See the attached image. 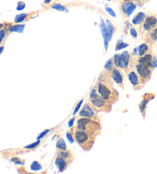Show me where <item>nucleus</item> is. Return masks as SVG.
I'll use <instances>...</instances> for the list:
<instances>
[{"label":"nucleus","instance_id":"c9c22d12","mask_svg":"<svg viewBox=\"0 0 157 174\" xmlns=\"http://www.w3.org/2000/svg\"><path fill=\"white\" fill-rule=\"evenodd\" d=\"M82 102H83V100H81V101H80V102H79V104H78V105H77V107H76V108H75V110H74V114H75V113H76L77 112V111H78L79 108H80V107H81V103H82Z\"/></svg>","mask_w":157,"mask_h":174},{"label":"nucleus","instance_id":"ddd939ff","mask_svg":"<svg viewBox=\"0 0 157 174\" xmlns=\"http://www.w3.org/2000/svg\"><path fill=\"white\" fill-rule=\"evenodd\" d=\"M56 156L58 157H62L63 159L66 160L68 161V163H71V162L74 160V153L71 151L70 150L68 149H66V150H57V153H56Z\"/></svg>","mask_w":157,"mask_h":174},{"label":"nucleus","instance_id":"dca6fc26","mask_svg":"<svg viewBox=\"0 0 157 174\" xmlns=\"http://www.w3.org/2000/svg\"><path fill=\"white\" fill-rule=\"evenodd\" d=\"M145 39L148 44L157 43V27L150 32L146 33Z\"/></svg>","mask_w":157,"mask_h":174},{"label":"nucleus","instance_id":"393cba45","mask_svg":"<svg viewBox=\"0 0 157 174\" xmlns=\"http://www.w3.org/2000/svg\"><path fill=\"white\" fill-rule=\"evenodd\" d=\"M128 45V44L125 43L124 41H118L117 43V45H116V50H120V49L126 48V47H127Z\"/></svg>","mask_w":157,"mask_h":174},{"label":"nucleus","instance_id":"4468645a","mask_svg":"<svg viewBox=\"0 0 157 174\" xmlns=\"http://www.w3.org/2000/svg\"><path fill=\"white\" fill-rule=\"evenodd\" d=\"M146 17V14L145 12H138L135 15V16L133 17V19H132V24L134 25L136 27H137L138 28H140V26L142 25V24L143 23L144 20Z\"/></svg>","mask_w":157,"mask_h":174},{"label":"nucleus","instance_id":"cd10ccee","mask_svg":"<svg viewBox=\"0 0 157 174\" xmlns=\"http://www.w3.org/2000/svg\"><path fill=\"white\" fill-rule=\"evenodd\" d=\"M66 137H67V138L69 140V141H70L71 143H73V142L74 141V135H73V133H72V131H71V130L70 131H67V133H66Z\"/></svg>","mask_w":157,"mask_h":174},{"label":"nucleus","instance_id":"7c9ffc66","mask_svg":"<svg viewBox=\"0 0 157 174\" xmlns=\"http://www.w3.org/2000/svg\"><path fill=\"white\" fill-rule=\"evenodd\" d=\"M5 35H6V30H5V29L0 30V44L2 43V41H3V39H5Z\"/></svg>","mask_w":157,"mask_h":174},{"label":"nucleus","instance_id":"58836bf2","mask_svg":"<svg viewBox=\"0 0 157 174\" xmlns=\"http://www.w3.org/2000/svg\"><path fill=\"white\" fill-rule=\"evenodd\" d=\"M72 123H74V118L71 119V120H70V122H69V127H72Z\"/></svg>","mask_w":157,"mask_h":174},{"label":"nucleus","instance_id":"f03ea898","mask_svg":"<svg viewBox=\"0 0 157 174\" xmlns=\"http://www.w3.org/2000/svg\"><path fill=\"white\" fill-rule=\"evenodd\" d=\"M74 135V140L83 148L84 150H90L94 145L96 137L94 135L90 134L87 131H81L76 127H73V128L71 129Z\"/></svg>","mask_w":157,"mask_h":174},{"label":"nucleus","instance_id":"7ed1b4c3","mask_svg":"<svg viewBox=\"0 0 157 174\" xmlns=\"http://www.w3.org/2000/svg\"><path fill=\"white\" fill-rule=\"evenodd\" d=\"M75 127L81 131H87L95 137H97V135L100 134L101 131L100 121L87 118L80 117V118H78V120L77 121Z\"/></svg>","mask_w":157,"mask_h":174},{"label":"nucleus","instance_id":"2eb2a0df","mask_svg":"<svg viewBox=\"0 0 157 174\" xmlns=\"http://www.w3.org/2000/svg\"><path fill=\"white\" fill-rule=\"evenodd\" d=\"M55 163L60 172L64 171V170L67 169V167H68V166L70 165V163H68L66 160L63 159V158L61 157H58V156H56Z\"/></svg>","mask_w":157,"mask_h":174},{"label":"nucleus","instance_id":"423d86ee","mask_svg":"<svg viewBox=\"0 0 157 174\" xmlns=\"http://www.w3.org/2000/svg\"><path fill=\"white\" fill-rule=\"evenodd\" d=\"M131 64L133 65V67L135 68L136 72H137L140 78L146 84L149 79L151 78L152 74H153V69L152 67H149L148 66L145 65L143 64H141L138 62L135 59H132Z\"/></svg>","mask_w":157,"mask_h":174},{"label":"nucleus","instance_id":"6ab92c4d","mask_svg":"<svg viewBox=\"0 0 157 174\" xmlns=\"http://www.w3.org/2000/svg\"><path fill=\"white\" fill-rule=\"evenodd\" d=\"M25 27V25L23 24L19 25V24H16V25H12L9 28V31L12 32H22L23 31H24V28Z\"/></svg>","mask_w":157,"mask_h":174},{"label":"nucleus","instance_id":"a19ab883","mask_svg":"<svg viewBox=\"0 0 157 174\" xmlns=\"http://www.w3.org/2000/svg\"><path fill=\"white\" fill-rule=\"evenodd\" d=\"M128 1H132V0H123V2H128Z\"/></svg>","mask_w":157,"mask_h":174},{"label":"nucleus","instance_id":"b1692460","mask_svg":"<svg viewBox=\"0 0 157 174\" xmlns=\"http://www.w3.org/2000/svg\"><path fill=\"white\" fill-rule=\"evenodd\" d=\"M41 140H38V141L35 142V143H33V144H29V145H27V146H25L24 147V149H26V150H32V149H34V148L37 147V146H38L40 145V144H41Z\"/></svg>","mask_w":157,"mask_h":174},{"label":"nucleus","instance_id":"ea45409f","mask_svg":"<svg viewBox=\"0 0 157 174\" xmlns=\"http://www.w3.org/2000/svg\"><path fill=\"white\" fill-rule=\"evenodd\" d=\"M2 27H3V24H2V23H1V24H0V30L2 29Z\"/></svg>","mask_w":157,"mask_h":174},{"label":"nucleus","instance_id":"aec40b11","mask_svg":"<svg viewBox=\"0 0 157 174\" xmlns=\"http://www.w3.org/2000/svg\"><path fill=\"white\" fill-rule=\"evenodd\" d=\"M29 16V14L27 13H22L19 14V15H17L15 18V23H21V22H23L25 20H26V19Z\"/></svg>","mask_w":157,"mask_h":174},{"label":"nucleus","instance_id":"79ce46f5","mask_svg":"<svg viewBox=\"0 0 157 174\" xmlns=\"http://www.w3.org/2000/svg\"><path fill=\"white\" fill-rule=\"evenodd\" d=\"M107 1H111V0H107Z\"/></svg>","mask_w":157,"mask_h":174},{"label":"nucleus","instance_id":"5701e85b","mask_svg":"<svg viewBox=\"0 0 157 174\" xmlns=\"http://www.w3.org/2000/svg\"><path fill=\"white\" fill-rule=\"evenodd\" d=\"M51 8L58 11H61V12H68V9L64 6L61 5V3H55V4L52 5Z\"/></svg>","mask_w":157,"mask_h":174},{"label":"nucleus","instance_id":"20e7f679","mask_svg":"<svg viewBox=\"0 0 157 174\" xmlns=\"http://www.w3.org/2000/svg\"><path fill=\"white\" fill-rule=\"evenodd\" d=\"M88 101L97 112L108 113L111 111V105H110L107 100H105L97 93L96 89H93L90 91Z\"/></svg>","mask_w":157,"mask_h":174},{"label":"nucleus","instance_id":"f3484780","mask_svg":"<svg viewBox=\"0 0 157 174\" xmlns=\"http://www.w3.org/2000/svg\"><path fill=\"white\" fill-rule=\"evenodd\" d=\"M149 52H150V48H149V45L147 42L141 44L137 48L138 56H143L144 54H146V53Z\"/></svg>","mask_w":157,"mask_h":174},{"label":"nucleus","instance_id":"39448f33","mask_svg":"<svg viewBox=\"0 0 157 174\" xmlns=\"http://www.w3.org/2000/svg\"><path fill=\"white\" fill-rule=\"evenodd\" d=\"M114 66L120 70L127 72V69L130 65L132 57L128 51H124L120 54H116L113 58Z\"/></svg>","mask_w":157,"mask_h":174},{"label":"nucleus","instance_id":"412c9836","mask_svg":"<svg viewBox=\"0 0 157 174\" xmlns=\"http://www.w3.org/2000/svg\"><path fill=\"white\" fill-rule=\"evenodd\" d=\"M31 170H33V171H38V170H41L42 169V166L41 164L39 161L35 160L34 161L32 165H31Z\"/></svg>","mask_w":157,"mask_h":174},{"label":"nucleus","instance_id":"4be33fe9","mask_svg":"<svg viewBox=\"0 0 157 174\" xmlns=\"http://www.w3.org/2000/svg\"><path fill=\"white\" fill-rule=\"evenodd\" d=\"M56 148H57L58 150H62L68 149L64 139L61 138V139L58 140V141L57 144H56Z\"/></svg>","mask_w":157,"mask_h":174},{"label":"nucleus","instance_id":"f8f14e48","mask_svg":"<svg viewBox=\"0 0 157 174\" xmlns=\"http://www.w3.org/2000/svg\"><path fill=\"white\" fill-rule=\"evenodd\" d=\"M100 27L101 32H102L103 38H104V40L105 50H107V48H108V42H109L110 40L111 39L112 35L110 33L109 30H108V28H107V25L105 24L102 19H100Z\"/></svg>","mask_w":157,"mask_h":174},{"label":"nucleus","instance_id":"6e6552de","mask_svg":"<svg viewBox=\"0 0 157 174\" xmlns=\"http://www.w3.org/2000/svg\"><path fill=\"white\" fill-rule=\"evenodd\" d=\"M79 117L81 118H87L90 119L100 121V119L97 114V111L92 107V105L87 100V102L85 103V105H84L83 107L79 112Z\"/></svg>","mask_w":157,"mask_h":174},{"label":"nucleus","instance_id":"4c0bfd02","mask_svg":"<svg viewBox=\"0 0 157 174\" xmlns=\"http://www.w3.org/2000/svg\"><path fill=\"white\" fill-rule=\"evenodd\" d=\"M3 50H4V46H1V47H0V54H2Z\"/></svg>","mask_w":157,"mask_h":174},{"label":"nucleus","instance_id":"0eeeda50","mask_svg":"<svg viewBox=\"0 0 157 174\" xmlns=\"http://www.w3.org/2000/svg\"><path fill=\"white\" fill-rule=\"evenodd\" d=\"M127 74L128 80H130V84L132 85V86H133L134 89L140 90L143 87L145 83L143 81L142 79L140 78V77L139 76L137 72H136L135 68L133 67V65L131 63L129 68L127 69Z\"/></svg>","mask_w":157,"mask_h":174},{"label":"nucleus","instance_id":"a878e982","mask_svg":"<svg viewBox=\"0 0 157 174\" xmlns=\"http://www.w3.org/2000/svg\"><path fill=\"white\" fill-rule=\"evenodd\" d=\"M107 28H108V30H109L110 33L113 35V34H114V32H115V28H114V26L111 23V22L109 21V20H107Z\"/></svg>","mask_w":157,"mask_h":174},{"label":"nucleus","instance_id":"c756f323","mask_svg":"<svg viewBox=\"0 0 157 174\" xmlns=\"http://www.w3.org/2000/svg\"><path fill=\"white\" fill-rule=\"evenodd\" d=\"M25 3L24 2L20 1V2H18L17 10H19V11H21V10H22V9H25Z\"/></svg>","mask_w":157,"mask_h":174},{"label":"nucleus","instance_id":"473e14b6","mask_svg":"<svg viewBox=\"0 0 157 174\" xmlns=\"http://www.w3.org/2000/svg\"><path fill=\"white\" fill-rule=\"evenodd\" d=\"M133 2H135L136 6H142L147 0H132Z\"/></svg>","mask_w":157,"mask_h":174},{"label":"nucleus","instance_id":"e433bc0d","mask_svg":"<svg viewBox=\"0 0 157 174\" xmlns=\"http://www.w3.org/2000/svg\"><path fill=\"white\" fill-rule=\"evenodd\" d=\"M51 1H52V0H45V1H44V4L49 5L51 2Z\"/></svg>","mask_w":157,"mask_h":174},{"label":"nucleus","instance_id":"9b49d317","mask_svg":"<svg viewBox=\"0 0 157 174\" xmlns=\"http://www.w3.org/2000/svg\"><path fill=\"white\" fill-rule=\"evenodd\" d=\"M111 79L119 86L123 88V76L121 73V70L114 66L111 72Z\"/></svg>","mask_w":157,"mask_h":174},{"label":"nucleus","instance_id":"f257e3e1","mask_svg":"<svg viewBox=\"0 0 157 174\" xmlns=\"http://www.w3.org/2000/svg\"><path fill=\"white\" fill-rule=\"evenodd\" d=\"M97 91L110 105H114L119 98L118 92L113 86L111 74L103 72L96 85Z\"/></svg>","mask_w":157,"mask_h":174},{"label":"nucleus","instance_id":"72a5a7b5","mask_svg":"<svg viewBox=\"0 0 157 174\" xmlns=\"http://www.w3.org/2000/svg\"><path fill=\"white\" fill-rule=\"evenodd\" d=\"M49 132H50V130H45V131H43V132L41 133V134H40L39 136L38 137V140H40V139H42V138H43V137H45V136L47 133H49Z\"/></svg>","mask_w":157,"mask_h":174},{"label":"nucleus","instance_id":"a211bd4d","mask_svg":"<svg viewBox=\"0 0 157 174\" xmlns=\"http://www.w3.org/2000/svg\"><path fill=\"white\" fill-rule=\"evenodd\" d=\"M114 67V61H113V58L109 59L108 61H107V63L105 64L104 66V72H107L108 74H111V72L113 68Z\"/></svg>","mask_w":157,"mask_h":174},{"label":"nucleus","instance_id":"bb28decb","mask_svg":"<svg viewBox=\"0 0 157 174\" xmlns=\"http://www.w3.org/2000/svg\"><path fill=\"white\" fill-rule=\"evenodd\" d=\"M130 33L131 36L133 38H134V39H136V38H137L138 36V32L137 30H136V28L134 27H132V28H130Z\"/></svg>","mask_w":157,"mask_h":174},{"label":"nucleus","instance_id":"1a4fd4ad","mask_svg":"<svg viewBox=\"0 0 157 174\" xmlns=\"http://www.w3.org/2000/svg\"><path fill=\"white\" fill-rule=\"evenodd\" d=\"M157 27V16L156 15H146L143 23L140 26V32L142 33H147Z\"/></svg>","mask_w":157,"mask_h":174},{"label":"nucleus","instance_id":"9d476101","mask_svg":"<svg viewBox=\"0 0 157 174\" xmlns=\"http://www.w3.org/2000/svg\"><path fill=\"white\" fill-rule=\"evenodd\" d=\"M136 8V4L133 1H128V2H123L121 5V9H122L123 15L125 18H129L130 15L133 13Z\"/></svg>","mask_w":157,"mask_h":174},{"label":"nucleus","instance_id":"c85d7f7f","mask_svg":"<svg viewBox=\"0 0 157 174\" xmlns=\"http://www.w3.org/2000/svg\"><path fill=\"white\" fill-rule=\"evenodd\" d=\"M13 163H15V164H18V165H23L24 163H23V161L21 160V159L19 158H18V157H13V158H12L11 160Z\"/></svg>","mask_w":157,"mask_h":174},{"label":"nucleus","instance_id":"2f4dec72","mask_svg":"<svg viewBox=\"0 0 157 174\" xmlns=\"http://www.w3.org/2000/svg\"><path fill=\"white\" fill-rule=\"evenodd\" d=\"M105 9H106V11L108 12V14H110V15H111V16H113V17H116V14H115V12H114V11L113 10V9H110V7H106V8H105Z\"/></svg>","mask_w":157,"mask_h":174},{"label":"nucleus","instance_id":"f704fd0d","mask_svg":"<svg viewBox=\"0 0 157 174\" xmlns=\"http://www.w3.org/2000/svg\"><path fill=\"white\" fill-rule=\"evenodd\" d=\"M153 67H157V55L156 56H153Z\"/></svg>","mask_w":157,"mask_h":174}]
</instances>
